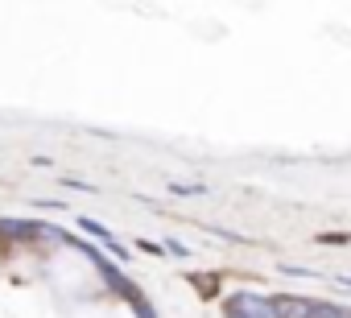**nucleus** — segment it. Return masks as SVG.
I'll list each match as a JSON object with an SVG mask.
<instances>
[{
	"instance_id": "obj_1",
	"label": "nucleus",
	"mask_w": 351,
	"mask_h": 318,
	"mask_svg": "<svg viewBox=\"0 0 351 318\" xmlns=\"http://www.w3.org/2000/svg\"><path fill=\"white\" fill-rule=\"evenodd\" d=\"M223 310H236V314H244V318H277L273 297H261V293H236V297H228Z\"/></svg>"
},
{
	"instance_id": "obj_2",
	"label": "nucleus",
	"mask_w": 351,
	"mask_h": 318,
	"mask_svg": "<svg viewBox=\"0 0 351 318\" xmlns=\"http://www.w3.org/2000/svg\"><path fill=\"white\" fill-rule=\"evenodd\" d=\"M79 228H83L87 236H95V240H99V244H104L108 252H116V260H128V252H124V244H120V240H116V236H112V232H108L104 223H95V219H79Z\"/></svg>"
},
{
	"instance_id": "obj_3",
	"label": "nucleus",
	"mask_w": 351,
	"mask_h": 318,
	"mask_svg": "<svg viewBox=\"0 0 351 318\" xmlns=\"http://www.w3.org/2000/svg\"><path fill=\"white\" fill-rule=\"evenodd\" d=\"M277 306V318H310L314 314V302H302V297H273Z\"/></svg>"
},
{
	"instance_id": "obj_4",
	"label": "nucleus",
	"mask_w": 351,
	"mask_h": 318,
	"mask_svg": "<svg viewBox=\"0 0 351 318\" xmlns=\"http://www.w3.org/2000/svg\"><path fill=\"white\" fill-rule=\"evenodd\" d=\"M191 285H199V289H203V297H215V293H219V277H211V273H195V277H191Z\"/></svg>"
},
{
	"instance_id": "obj_5",
	"label": "nucleus",
	"mask_w": 351,
	"mask_h": 318,
	"mask_svg": "<svg viewBox=\"0 0 351 318\" xmlns=\"http://www.w3.org/2000/svg\"><path fill=\"white\" fill-rule=\"evenodd\" d=\"M169 195H207V186H182V182H169Z\"/></svg>"
},
{
	"instance_id": "obj_6",
	"label": "nucleus",
	"mask_w": 351,
	"mask_h": 318,
	"mask_svg": "<svg viewBox=\"0 0 351 318\" xmlns=\"http://www.w3.org/2000/svg\"><path fill=\"white\" fill-rule=\"evenodd\" d=\"M318 244H351V236L347 232H326V236H318Z\"/></svg>"
},
{
	"instance_id": "obj_7",
	"label": "nucleus",
	"mask_w": 351,
	"mask_h": 318,
	"mask_svg": "<svg viewBox=\"0 0 351 318\" xmlns=\"http://www.w3.org/2000/svg\"><path fill=\"white\" fill-rule=\"evenodd\" d=\"M339 285H347V289H351V277H339Z\"/></svg>"
},
{
	"instance_id": "obj_8",
	"label": "nucleus",
	"mask_w": 351,
	"mask_h": 318,
	"mask_svg": "<svg viewBox=\"0 0 351 318\" xmlns=\"http://www.w3.org/2000/svg\"><path fill=\"white\" fill-rule=\"evenodd\" d=\"M228 318H244V314H236V310H228Z\"/></svg>"
}]
</instances>
